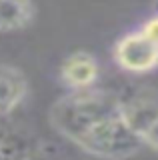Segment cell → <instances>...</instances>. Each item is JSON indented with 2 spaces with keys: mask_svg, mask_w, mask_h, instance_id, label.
Returning <instances> with one entry per match:
<instances>
[{
  "mask_svg": "<svg viewBox=\"0 0 158 160\" xmlns=\"http://www.w3.org/2000/svg\"><path fill=\"white\" fill-rule=\"evenodd\" d=\"M120 110V96L98 88L70 90L50 106L48 120L52 128L74 144L100 120Z\"/></svg>",
  "mask_w": 158,
  "mask_h": 160,
  "instance_id": "1",
  "label": "cell"
},
{
  "mask_svg": "<svg viewBox=\"0 0 158 160\" xmlns=\"http://www.w3.org/2000/svg\"><path fill=\"white\" fill-rule=\"evenodd\" d=\"M74 144L86 154L102 160H126L144 148L140 134L126 122L122 110L100 120Z\"/></svg>",
  "mask_w": 158,
  "mask_h": 160,
  "instance_id": "2",
  "label": "cell"
},
{
  "mask_svg": "<svg viewBox=\"0 0 158 160\" xmlns=\"http://www.w3.org/2000/svg\"><path fill=\"white\" fill-rule=\"evenodd\" d=\"M114 60L126 72L144 74L158 68V44L142 30L122 36L114 46Z\"/></svg>",
  "mask_w": 158,
  "mask_h": 160,
  "instance_id": "3",
  "label": "cell"
},
{
  "mask_svg": "<svg viewBox=\"0 0 158 160\" xmlns=\"http://www.w3.org/2000/svg\"><path fill=\"white\" fill-rule=\"evenodd\" d=\"M120 110L126 122L142 138V132L158 116V92L152 88H138L126 98L120 96Z\"/></svg>",
  "mask_w": 158,
  "mask_h": 160,
  "instance_id": "4",
  "label": "cell"
},
{
  "mask_svg": "<svg viewBox=\"0 0 158 160\" xmlns=\"http://www.w3.org/2000/svg\"><path fill=\"white\" fill-rule=\"evenodd\" d=\"M98 72H100L98 60L86 50H76L62 60L60 80L70 90H86V88H94Z\"/></svg>",
  "mask_w": 158,
  "mask_h": 160,
  "instance_id": "5",
  "label": "cell"
},
{
  "mask_svg": "<svg viewBox=\"0 0 158 160\" xmlns=\"http://www.w3.org/2000/svg\"><path fill=\"white\" fill-rule=\"evenodd\" d=\"M28 94V80L22 70L0 64V118L14 112Z\"/></svg>",
  "mask_w": 158,
  "mask_h": 160,
  "instance_id": "6",
  "label": "cell"
},
{
  "mask_svg": "<svg viewBox=\"0 0 158 160\" xmlns=\"http://www.w3.org/2000/svg\"><path fill=\"white\" fill-rule=\"evenodd\" d=\"M36 18L32 0H0V32H18Z\"/></svg>",
  "mask_w": 158,
  "mask_h": 160,
  "instance_id": "7",
  "label": "cell"
},
{
  "mask_svg": "<svg viewBox=\"0 0 158 160\" xmlns=\"http://www.w3.org/2000/svg\"><path fill=\"white\" fill-rule=\"evenodd\" d=\"M36 156V146L26 134L0 130V160H28Z\"/></svg>",
  "mask_w": 158,
  "mask_h": 160,
  "instance_id": "8",
  "label": "cell"
},
{
  "mask_svg": "<svg viewBox=\"0 0 158 160\" xmlns=\"http://www.w3.org/2000/svg\"><path fill=\"white\" fill-rule=\"evenodd\" d=\"M142 142H144V146H148L150 150L158 152V116L154 118V122L142 132Z\"/></svg>",
  "mask_w": 158,
  "mask_h": 160,
  "instance_id": "9",
  "label": "cell"
},
{
  "mask_svg": "<svg viewBox=\"0 0 158 160\" xmlns=\"http://www.w3.org/2000/svg\"><path fill=\"white\" fill-rule=\"evenodd\" d=\"M140 30H142V32H144L150 40H154V42L158 44V12L152 14V16L148 18L144 24H142Z\"/></svg>",
  "mask_w": 158,
  "mask_h": 160,
  "instance_id": "10",
  "label": "cell"
},
{
  "mask_svg": "<svg viewBox=\"0 0 158 160\" xmlns=\"http://www.w3.org/2000/svg\"><path fill=\"white\" fill-rule=\"evenodd\" d=\"M152 4H154V12H158V0H154Z\"/></svg>",
  "mask_w": 158,
  "mask_h": 160,
  "instance_id": "11",
  "label": "cell"
},
{
  "mask_svg": "<svg viewBox=\"0 0 158 160\" xmlns=\"http://www.w3.org/2000/svg\"><path fill=\"white\" fill-rule=\"evenodd\" d=\"M28 160H38V154H36V156H32V158H28Z\"/></svg>",
  "mask_w": 158,
  "mask_h": 160,
  "instance_id": "12",
  "label": "cell"
}]
</instances>
